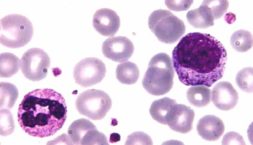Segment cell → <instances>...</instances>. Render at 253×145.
<instances>
[{"label":"cell","mask_w":253,"mask_h":145,"mask_svg":"<svg viewBox=\"0 0 253 145\" xmlns=\"http://www.w3.org/2000/svg\"><path fill=\"white\" fill-rule=\"evenodd\" d=\"M68 138L71 144L108 145V139L97 130L91 121L80 119L73 122L68 128Z\"/></svg>","instance_id":"9"},{"label":"cell","mask_w":253,"mask_h":145,"mask_svg":"<svg viewBox=\"0 0 253 145\" xmlns=\"http://www.w3.org/2000/svg\"><path fill=\"white\" fill-rule=\"evenodd\" d=\"M148 26L159 41L173 44L185 34L184 22L167 10L159 9L150 15Z\"/></svg>","instance_id":"5"},{"label":"cell","mask_w":253,"mask_h":145,"mask_svg":"<svg viewBox=\"0 0 253 145\" xmlns=\"http://www.w3.org/2000/svg\"><path fill=\"white\" fill-rule=\"evenodd\" d=\"M212 102L215 107L223 111L234 109L239 99L238 92L230 82H220L213 87L211 92Z\"/></svg>","instance_id":"13"},{"label":"cell","mask_w":253,"mask_h":145,"mask_svg":"<svg viewBox=\"0 0 253 145\" xmlns=\"http://www.w3.org/2000/svg\"><path fill=\"white\" fill-rule=\"evenodd\" d=\"M195 112L183 104H175L167 117V124L171 130L186 134L193 130Z\"/></svg>","instance_id":"11"},{"label":"cell","mask_w":253,"mask_h":145,"mask_svg":"<svg viewBox=\"0 0 253 145\" xmlns=\"http://www.w3.org/2000/svg\"><path fill=\"white\" fill-rule=\"evenodd\" d=\"M246 145L243 137L238 133L231 132L224 136L222 145Z\"/></svg>","instance_id":"27"},{"label":"cell","mask_w":253,"mask_h":145,"mask_svg":"<svg viewBox=\"0 0 253 145\" xmlns=\"http://www.w3.org/2000/svg\"><path fill=\"white\" fill-rule=\"evenodd\" d=\"M19 59L9 52L2 53L0 56V72L1 78H10L20 70Z\"/></svg>","instance_id":"19"},{"label":"cell","mask_w":253,"mask_h":145,"mask_svg":"<svg viewBox=\"0 0 253 145\" xmlns=\"http://www.w3.org/2000/svg\"><path fill=\"white\" fill-rule=\"evenodd\" d=\"M177 102L169 98H162L152 103L150 108V114L153 119L162 124H167V117L171 109Z\"/></svg>","instance_id":"16"},{"label":"cell","mask_w":253,"mask_h":145,"mask_svg":"<svg viewBox=\"0 0 253 145\" xmlns=\"http://www.w3.org/2000/svg\"><path fill=\"white\" fill-rule=\"evenodd\" d=\"M19 96L18 88L13 84L1 82V109H11Z\"/></svg>","instance_id":"21"},{"label":"cell","mask_w":253,"mask_h":145,"mask_svg":"<svg viewBox=\"0 0 253 145\" xmlns=\"http://www.w3.org/2000/svg\"><path fill=\"white\" fill-rule=\"evenodd\" d=\"M193 1H166V5L170 10L182 11L188 10Z\"/></svg>","instance_id":"26"},{"label":"cell","mask_w":253,"mask_h":145,"mask_svg":"<svg viewBox=\"0 0 253 145\" xmlns=\"http://www.w3.org/2000/svg\"><path fill=\"white\" fill-rule=\"evenodd\" d=\"M134 49L132 41L124 36L109 38L102 46L105 57L119 63L127 61L132 56Z\"/></svg>","instance_id":"10"},{"label":"cell","mask_w":253,"mask_h":145,"mask_svg":"<svg viewBox=\"0 0 253 145\" xmlns=\"http://www.w3.org/2000/svg\"><path fill=\"white\" fill-rule=\"evenodd\" d=\"M140 76V71L136 64L126 61L118 66L116 77L122 84L131 85L137 82Z\"/></svg>","instance_id":"17"},{"label":"cell","mask_w":253,"mask_h":145,"mask_svg":"<svg viewBox=\"0 0 253 145\" xmlns=\"http://www.w3.org/2000/svg\"><path fill=\"white\" fill-rule=\"evenodd\" d=\"M188 102L197 108L205 107L211 101V91L204 86H195L189 88L186 92Z\"/></svg>","instance_id":"18"},{"label":"cell","mask_w":253,"mask_h":145,"mask_svg":"<svg viewBox=\"0 0 253 145\" xmlns=\"http://www.w3.org/2000/svg\"><path fill=\"white\" fill-rule=\"evenodd\" d=\"M236 82L241 90L247 93L253 92V68H246L238 72Z\"/></svg>","instance_id":"22"},{"label":"cell","mask_w":253,"mask_h":145,"mask_svg":"<svg viewBox=\"0 0 253 145\" xmlns=\"http://www.w3.org/2000/svg\"><path fill=\"white\" fill-rule=\"evenodd\" d=\"M126 145H153V142L145 133L136 132L128 137Z\"/></svg>","instance_id":"25"},{"label":"cell","mask_w":253,"mask_h":145,"mask_svg":"<svg viewBox=\"0 0 253 145\" xmlns=\"http://www.w3.org/2000/svg\"><path fill=\"white\" fill-rule=\"evenodd\" d=\"M95 30L106 37H114L119 30L121 19L116 11L109 9L98 10L93 18Z\"/></svg>","instance_id":"12"},{"label":"cell","mask_w":253,"mask_h":145,"mask_svg":"<svg viewBox=\"0 0 253 145\" xmlns=\"http://www.w3.org/2000/svg\"><path fill=\"white\" fill-rule=\"evenodd\" d=\"M107 72L105 64L96 58H85L77 63L73 70V77L80 86L87 88L99 83Z\"/></svg>","instance_id":"8"},{"label":"cell","mask_w":253,"mask_h":145,"mask_svg":"<svg viewBox=\"0 0 253 145\" xmlns=\"http://www.w3.org/2000/svg\"><path fill=\"white\" fill-rule=\"evenodd\" d=\"M15 130V124L13 115L9 109H1V135L7 136L13 134Z\"/></svg>","instance_id":"23"},{"label":"cell","mask_w":253,"mask_h":145,"mask_svg":"<svg viewBox=\"0 0 253 145\" xmlns=\"http://www.w3.org/2000/svg\"><path fill=\"white\" fill-rule=\"evenodd\" d=\"M230 43L236 51L246 52L253 47V35L250 32L240 30L232 34Z\"/></svg>","instance_id":"20"},{"label":"cell","mask_w":253,"mask_h":145,"mask_svg":"<svg viewBox=\"0 0 253 145\" xmlns=\"http://www.w3.org/2000/svg\"><path fill=\"white\" fill-rule=\"evenodd\" d=\"M51 60L47 52L39 48H32L20 60V70L25 77L33 82L45 78Z\"/></svg>","instance_id":"7"},{"label":"cell","mask_w":253,"mask_h":145,"mask_svg":"<svg viewBox=\"0 0 253 145\" xmlns=\"http://www.w3.org/2000/svg\"><path fill=\"white\" fill-rule=\"evenodd\" d=\"M227 53L221 42L209 34L194 32L183 37L172 52V65L187 86L210 87L223 77Z\"/></svg>","instance_id":"1"},{"label":"cell","mask_w":253,"mask_h":145,"mask_svg":"<svg viewBox=\"0 0 253 145\" xmlns=\"http://www.w3.org/2000/svg\"><path fill=\"white\" fill-rule=\"evenodd\" d=\"M174 76V71L170 56L166 53H159L151 59L148 70L142 79V86L150 95H164L172 89Z\"/></svg>","instance_id":"3"},{"label":"cell","mask_w":253,"mask_h":145,"mask_svg":"<svg viewBox=\"0 0 253 145\" xmlns=\"http://www.w3.org/2000/svg\"><path fill=\"white\" fill-rule=\"evenodd\" d=\"M186 18L191 26L199 29H206L214 24V20L210 11L203 3L198 9L189 11Z\"/></svg>","instance_id":"15"},{"label":"cell","mask_w":253,"mask_h":145,"mask_svg":"<svg viewBox=\"0 0 253 145\" xmlns=\"http://www.w3.org/2000/svg\"><path fill=\"white\" fill-rule=\"evenodd\" d=\"M67 117L64 97L51 89L43 88L30 92L18 108L20 126L28 135L44 138L62 128Z\"/></svg>","instance_id":"2"},{"label":"cell","mask_w":253,"mask_h":145,"mask_svg":"<svg viewBox=\"0 0 253 145\" xmlns=\"http://www.w3.org/2000/svg\"><path fill=\"white\" fill-rule=\"evenodd\" d=\"M198 135L208 142H215L222 136L225 130L223 121L215 115L203 116L197 126Z\"/></svg>","instance_id":"14"},{"label":"cell","mask_w":253,"mask_h":145,"mask_svg":"<svg viewBox=\"0 0 253 145\" xmlns=\"http://www.w3.org/2000/svg\"><path fill=\"white\" fill-rule=\"evenodd\" d=\"M202 3L210 10L214 21L222 17L229 6L228 1H205Z\"/></svg>","instance_id":"24"},{"label":"cell","mask_w":253,"mask_h":145,"mask_svg":"<svg viewBox=\"0 0 253 145\" xmlns=\"http://www.w3.org/2000/svg\"><path fill=\"white\" fill-rule=\"evenodd\" d=\"M32 23L20 14H10L1 20V43L3 46L18 48L29 43L34 36Z\"/></svg>","instance_id":"4"},{"label":"cell","mask_w":253,"mask_h":145,"mask_svg":"<svg viewBox=\"0 0 253 145\" xmlns=\"http://www.w3.org/2000/svg\"><path fill=\"white\" fill-rule=\"evenodd\" d=\"M112 106L111 97L99 90L85 91L80 94L76 100V107L80 114L94 120L105 118Z\"/></svg>","instance_id":"6"}]
</instances>
